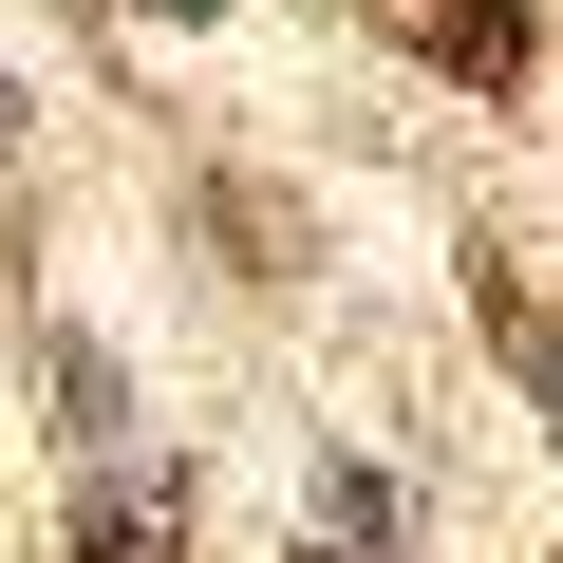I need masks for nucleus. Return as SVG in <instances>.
I'll return each instance as SVG.
<instances>
[{
	"label": "nucleus",
	"instance_id": "nucleus-1",
	"mask_svg": "<svg viewBox=\"0 0 563 563\" xmlns=\"http://www.w3.org/2000/svg\"><path fill=\"white\" fill-rule=\"evenodd\" d=\"M76 563H188V507H169L151 451H95L76 470Z\"/></svg>",
	"mask_w": 563,
	"mask_h": 563
},
{
	"label": "nucleus",
	"instance_id": "nucleus-2",
	"mask_svg": "<svg viewBox=\"0 0 563 563\" xmlns=\"http://www.w3.org/2000/svg\"><path fill=\"white\" fill-rule=\"evenodd\" d=\"M38 395H57V432H76V470H95V451L132 432V395H113V357H95V339H57V357H38Z\"/></svg>",
	"mask_w": 563,
	"mask_h": 563
},
{
	"label": "nucleus",
	"instance_id": "nucleus-3",
	"mask_svg": "<svg viewBox=\"0 0 563 563\" xmlns=\"http://www.w3.org/2000/svg\"><path fill=\"white\" fill-rule=\"evenodd\" d=\"M432 38H451V76H488V95L526 76V20H507V0H432Z\"/></svg>",
	"mask_w": 563,
	"mask_h": 563
},
{
	"label": "nucleus",
	"instance_id": "nucleus-4",
	"mask_svg": "<svg viewBox=\"0 0 563 563\" xmlns=\"http://www.w3.org/2000/svg\"><path fill=\"white\" fill-rule=\"evenodd\" d=\"M320 544H339V563H357V544H395V488H376V470H339V488H320Z\"/></svg>",
	"mask_w": 563,
	"mask_h": 563
},
{
	"label": "nucleus",
	"instance_id": "nucleus-5",
	"mask_svg": "<svg viewBox=\"0 0 563 563\" xmlns=\"http://www.w3.org/2000/svg\"><path fill=\"white\" fill-rule=\"evenodd\" d=\"M151 20H207V0H151Z\"/></svg>",
	"mask_w": 563,
	"mask_h": 563
},
{
	"label": "nucleus",
	"instance_id": "nucleus-6",
	"mask_svg": "<svg viewBox=\"0 0 563 563\" xmlns=\"http://www.w3.org/2000/svg\"><path fill=\"white\" fill-rule=\"evenodd\" d=\"M0 151H20V95H0Z\"/></svg>",
	"mask_w": 563,
	"mask_h": 563
}]
</instances>
